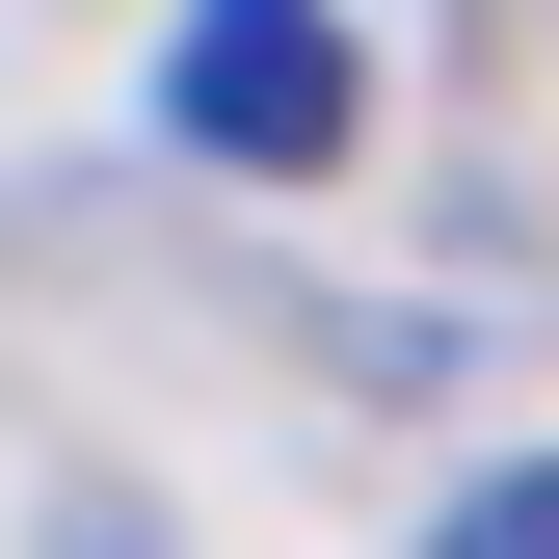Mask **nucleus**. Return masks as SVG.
<instances>
[{"label": "nucleus", "mask_w": 559, "mask_h": 559, "mask_svg": "<svg viewBox=\"0 0 559 559\" xmlns=\"http://www.w3.org/2000/svg\"><path fill=\"white\" fill-rule=\"evenodd\" d=\"M160 133H187V160H346V27H320V0H187Z\"/></svg>", "instance_id": "f257e3e1"}, {"label": "nucleus", "mask_w": 559, "mask_h": 559, "mask_svg": "<svg viewBox=\"0 0 559 559\" xmlns=\"http://www.w3.org/2000/svg\"><path fill=\"white\" fill-rule=\"evenodd\" d=\"M427 559H559V453H507V479H479V507L427 533Z\"/></svg>", "instance_id": "f03ea898"}]
</instances>
